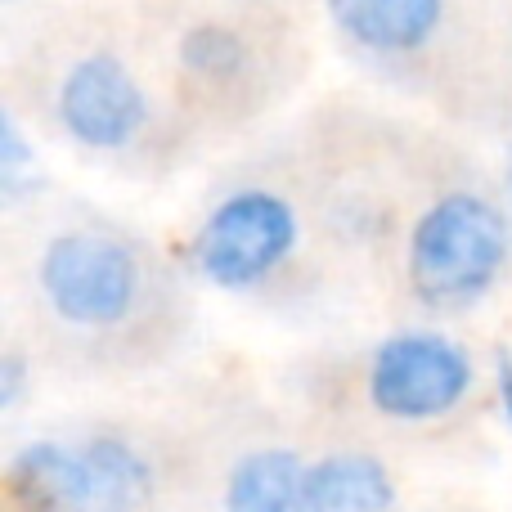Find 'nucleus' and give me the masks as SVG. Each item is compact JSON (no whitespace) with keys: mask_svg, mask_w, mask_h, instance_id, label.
I'll return each instance as SVG.
<instances>
[{"mask_svg":"<svg viewBox=\"0 0 512 512\" xmlns=\"http://www.w3.org/2000/svg\"><path fill=\"white\" fill-rule=\"evenodd\" d=\"M495 387H499V405H504V418L512 427V355L499 351L495 355Z\"/></svg>","mask_w":512,"mask_h":512,"instance_id":"14","label":"nucleus"},{"mask_svg":"<svg viewBox=\"0 0 512 512\" xmlns=\"http://www.w3.org/2000/svg\"><path fill=\"white\" fill-rule=\"evenodd\" d=\"M180 63L207 81H230L248 68V45H243V36L230 32V27L203 23V27H194V32H185V41H180Z\"/></svg>","mask_w":512,"mask_h":512,"instance_id":"11","label":"nucleus"},{"mask_svg":"<svg viewBox=\"0 0 512 512\" xmlns=\"http://www.w3.org/2000/svg\"><path fill=\"white\" fill-rule=\"evenodd\" d=\"M306 463L292 450H252L225 481V512H310L301 490Z\"/></svg>","mask_w":512,"mask_h":512,"instance_id":"9","label":"nucleus"},{"mask_svg":"<svg viewBox=\"0 0 512 512\" xmlns=\"http://www.w3.org/2000/svg\"><path fill=\"white\" fill-rule=\"evenodd\" d=\"M9 495L23 512H81L95 504L81 450L36 441L9 463Z\"/></svg>","mask_w":512,"mask_h":512,"instance_id":"7","label":"nucleus"},{"mask_svg":"<svg viewBox=\"0 0 512 512\" xmlns=\"http://www.w3.org/2000/svg\"><path fill=\"white\" fill-rule=\"evenodd\" d=\"M32 189H41L36 176V153L23 140L14 113H0V198L5 203H23Z\"/></svg>","mask_w":512,"mask_h":512,"instance_id":"12","label":"nucleus"},{"mask_svg":"<svg viewBox=\"0 0 512 512\" xmlns=\"http://www.w3.org/2000/svg\"><path fill=\"white\" fill-rule=\"evenodd\" d=\"M59 122L86 149H126L149 122V99L122 59L86 54L59 86Z\"/></svg>","mask_w":512,"mask_h":512,"instance_id":"5","label":"nucleus"},{"mask_svg":"<svg viewBox=\"0 0 512 512\" xmlns=\"http://www.w3.org/2000/svg\"><path fill=\"white\" fill-rule=\"evenodd\" d=\"M292 243H297V212L288 198L243 189L203 221L194 256L216 288H252L292 252Z\"/></svg>","mask_w":512,"mask_h":512,"instance_id":"4","label":"nucleus"},{"mask_svg":"<svg viewBox=\"0 0 512 512\" xmlns=\"http://www.w3.org/2000/svg\"><path fill=\"white\" fill-rule=\"evenodd\" d=\"M328 14L337 32L351 36L360 50L409 54L432 41L445 0H328Z\"/></svg>","mask_w":512,"mask_h":512,"instance_id":"6","label":"nucleus"},{"mask_svg":"<svg viewBox=\"0 0 512 512\" xmlns=\"http://www.w3.org/2000/svg\"><path fill=\"white\" fill-rule=\"evenodd\" d=\"M27 391V360L23 355H0V409H14Z\"/></svg>","mask_w":512,"mask_h":512,"instance_id":"13","label":"nucleus"},{"mask_svg":"<svg viewBox=\"0 0 512 512\" xmlns=\"http://www.w3.org/2000/svg\"><path fill=\"white\" fill-rule=\"evenodd\" d=\"M81 459H86L95 504L131 508L153 490V472L144 463V454L135 445L117 441V436H99V441L81 445Z\"/></svg>","mask_w":512,"mask_h":512,"instance_id":"10","label":"nucleus"},{"mask_svg":"<svg viewBox=\"0 0 512 512\" xmlns=\"http://www.w3.org/2000/svg\"><path fill=\"white\" fill-rule=\"evenodd\" d=\"M508 194H512V158H508Z\"/></svg>","mask_w":512,"mask_h":512,"instance_id":"15","label":"nucleus"},{"mask_svg":"<svg viewBox=\"0 0 512 512\" xmlns=\"http://www.w3.org/2000/svg\"><path fill=\"white\" fill-rule=\"evenodd\" d=\"M36 274L54 315L81 328L122 324L140 301V261L108 234H59L41 252Z\"/></svg>","mask_w":512,"mask_h":512,"instance_id":"2","label":"nucleus"},{"mask_svg":"<svg viewBox=\"0 0 512 512\" xmlns=\"http://www.w3.org/2000/svg\"><path fill=\"white\" fill-rule=\"evenodd\" d=\"M472 391V360L441 333H396L369 364V400L400 423L441 418Z\"/></svg>","mask_w":512,"mask_h":512,"instance_id":"3","label":"nucleus"},{"mask_svg":"<svg viewBox=\"0 0 512 512\" xmlns=\"http://www.w3.org/2000/svg\"><path fill=\"white\" fill-rule=\"evenodd\" d=\"M301 490H306L310 512H387L396 504V481L387 463L360 450L324 454L319 463H306Z\"/></svg>","mask_w":512,"mask_h":512,"instance_id":"8","label":"nucleus"},{"mask_svg":"<svg viewBox=\"0 0 512 512\" xmlns=\"http://www.w3.org/2000/svg\"><path fill=\"white\" fill-rule=\"evenodd\" d=\"M508 261V221L481 194H445L409 234V283L436 310L477 306Z\"/></svg>","mask_w":512,"mask_h":512,"instance_id":"1","label":"nucleus"}]
</instances>
